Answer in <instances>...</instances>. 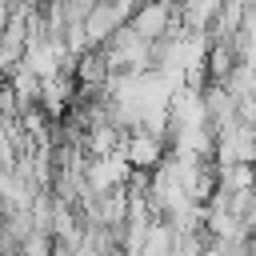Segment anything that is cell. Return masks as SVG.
<instances>
[{"instance_id": "6da1fadb", "label": "cell", "mask_w": 256, "mask_h": 256, "mask_svg": "<svg viewBox=\"0 0 256 256\" xmlns=\"http://www.w3.org/2000/svg\"><path fill=\"white\" fill-rule=\"evenodd\" d=\"M164 160V136L148 128H132L124 136V164L128 168H156Z\"/></svg>"}]
</instances>
